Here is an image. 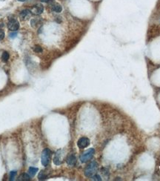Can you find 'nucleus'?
<instances>
[{
    "instance_id": "nucleus-6",
    "label": "nucleus",
    "mask_w": 160,
    "mask_h": 181,
    "mask_svg": "<svg viewBox=\"0 0 160 181\" xmlns=\"http://www.w3.org/2000/svg\"><path fill=\"white\" fill-rule=\"evenodd\" d=\"M77 145L80 148H84L90 145V140L88 137H81L78 140Z\"/></svg>"
},
{
    "instance_id": "nucleus-3",
    "label": "nucleus",
    "mask_w": 160,
    "mask_h": 181,
    "mask_svg": "<svg viewBox=\"0 0 160 181\" xmlns=\"http://www.w3.org/2000/svg\"><path fill=\"white\" fill-rule=\"evenodd\" d=\"M94 153H95V150L94 148H89L80 156V160L82 162H87L93 157Z\"/></svg>"
},
{
    "instance_id": "nucleus-1",
    "label": "nucleus",
    "mask_w": 160,
    "mask_h": 181,
    "mask_svg": "<svg viewBox=\"0 0 160 181\" xmlns=\"http://www.w3.org/2000/svg\"><path fill=\"white\" fill-rule=\"evenodd\" d=\"M98 168V164L96 162L93 161L90 164L87 165L84 169V175L88 177H91L94 174H96Z\"/></svg>"
},
{
    "instance_id": "nucleus-18",
    "label": "nucleus",
    "mask_w": 160,
    "mask_h": 181,
    "mask_svg": "<svg viewBox=\"0 0 160 181\" xmlns=\"http://www.w3.org/2000/svg\"><path fill=\"white\" fill-rule=\"evenodd\" d=\"M34 51L35 52H36V53H40V52H42V48L39 46V45H36L34 48Z\"/></svg>"
},
{
    "instance_id": "nucleus-22",
    "label": "nucleus",
    "mask_w": 160,
    "mask_h": 181,
    "mask_svg": "<svg viewBox=\"0 0 160 181\" xmlns=\"http://www.w3.org/2000/svg\"><path fill=\"white\" fill-rule=\"evenodd\" d=\"M18 1H20V2H25V1H27V0H18Z\"/></svg>"
},
{
    "instance_id": "nucleus-17",
    "label": "nucleus",
    "mask_w": 160,
    "mask_h": 181,
    "mask_svg": "<svg viewBox=\"0 0 160 181\" xmlns=\"http://www.w3.org/2000/svg\"><path fill=\"white\" fill-rule=\"evenodd\" d=\"M91 178L94 180H102V178L100 177V176L98 175V174H94V176L91 177Z\"/></svg>"
},
{
    "instance_id": "nucleus-2",
    "label": "nucleus",
    "mask_w": 160,
    "mask_h": 181,
    "mask_svg": "<svg viewBox=\"0 0 160 181\" xmlns=\"http://www.w3.org/2000/svg\"><path fill=\"white\" fill-rule=\"evenodd\" d=\"M50 156H51V151L49 148H45L42 153L41 155V162L42 164L44 166H47L50 160Z\"/></svg>"
},
{
    "instance_id": "nucleus-8",
    "label": "nucleus",
    "mask_w": 160,
    "mask_h": 181,
    "mask_svg": "<svg viewBox=\"0 0 160 181\" xmlns=\"http://www.w3.org/2000/svg\"><path fill=\"white\" fill-rule=\"evenodd\" d=\"M30 15H31V13H30V11H28V10H24V11H22L20 13V17L22 20L24 21L26 20H28V19L30 17Z\"/></svg>"
},
{
    "instance_id": "nucleus-4",
    "label": "nucleus",
    "mask_w": 160,
    "mask_h": 181,
    "mask_svg": "<svg viewBox=\"0 0 160 181\" xmlns=\"http://www.w3.org/2000/svg\"><path fill=\"white\" fill-rule=\"evenodd\" d=\"M8 28L9 30H10L12 31H16L19 29V28H20V23L16 20L11 19L8 22Z\"/></svg>"
},
{
    "instance_id": "nucleus-11",
    "label": "nucleus",
    "mask_w": 160,
    "mask_h": 181,
    "mask_svg": "<svg viewBox=\"0 0 160 181\" xmlns=\"http://www.w3.org/2000/svg\"><path fill=\"white\" fill-rule=\"evenodd\" d=\"M38 171V168H34V167H30L28 169V174L30 177H34L36 175V174Z\"/></svg>"
},
{
    "instance_id": "nucleus-14",
    "label": "nucleus",
    "mask_w": 160,
    "mask_h": 181,
    "mask_svg": "<svg viewBox=\"0 0 160 181\" xmlns=\"http://www.w3.org/2000/svg\"><path fill=\"white\" fill-rule=\"evenodd\" d=\"M20 180H30V175H28L27 174H23L22 175L20 176Z\"/></svg>"
},
{
    "instance_id": "nucleus-13",
    "label": "nucleus",
    "mask_w": 160,
    "mask_h": 181,
    "mask_svg": "<svg viewBox=\"0 0 160 181\" xmlns=\"http://www.w3.org/2000/svg\"><path fill=\"white\" fill-rule=\"evenodd\" d=\"M30 24H31V26H32L33 28H36V25L40 24V20H38V19H34V20H31Z\"/></svg>"
},
{
    "instance_id": "nucleus-19",
    "label": "nucleus",
    "mask_w": 160,
    "mask_h": 181,
    "mask_svg": "<svg viewBox=\"0 0 160 181\" xmlns=\"http://www.w3.org/2000/svg\"><path fill=\"white\" fill-rule=\"evenodd\" d=\"M4 37V32L2 30H0V40H2Z\"/></svg>"
},
{
    "instance_id": "nucleus-16",
    "label": "nucleus",
    "mask_w": 160,
    "mask_h": 181,
    "mask_svg": "<svg viewBox=\"0 0 160 181\" xmlns=\"http://www.w3.org/2000/svg\"><path fill=\"white\" fill-rule=\"evenodd\" d=\"M16 171H10V180H14V178L16 177Z\"/></svg>"
},
{
    "instance_id": "nucleus-7",
    "label": "nucleus",
    "mask_w": 160,
    "mask_h": 181,
    "mask_svg": "<svg viewBox=\"0 0 160 181\" xmlns=\"http://www.w3.org/2000/svg\"><path fill=\"white\" fill-rule=\"evenodd\" d=\"M66 162L68 163V165L70 166H74L75 165V164L76 163V157H75V155L74 154H70L67 159H66Z\"/></svg>"
},
{
    "instance_id": "nucleus-5",
    "label": "nucleus",
    "mask_w": 160,
    "mask_h": 181,
    "mask_svg": "<svg viewBox=\"0 0 160 181\" xmlns=\"http://www.w3.org/2000/svg\"><path fill=\"white\" fill-rule=\"evenodd\" d=\"M43 11H44V7L40 3L34 5V7L31 8V12L35 15H40L41 14H42Z\"/></svg>"
},
{
    "instance_id": "nucleus-20",
    "label": "nucleus",
    "mask_w": 160,
    "mask_h": 181,
    "mask_svg": "<svg viewBox=\"0 0 160 181\" xmlns=\"http://www.w3.org/2000/svg\"><path fill=\"white\" fill-rule=\"evenodd\" d=\"M16 35H17V34H16V32L11 33V34H10V38H14V37H16Z\"/></svg>"
},
{
    "instance_id": "nucleus-10",
    "label": "nucleus",
    "mask_w": 160,
    "mask_h": 181,
    "mask_svg": "<svg viewBox=\"0 0 160 181\" xmlns=\"http://www.w3.org/2000/svg\"><path fill=\"white\" fill-rule=\"evenodd\" d=\"M51 8H52V11H54L56 13H60L62 11V7L59 3H54L52 5Z\"/></svg>"
},
{
    "instance_id": "nucleus-9",
    "label": "nucleus",
    "mask_w": 160,
    "mask_h": 181,
    "mask_svg": "<svg viewBox=\"0 0 160 181\" xmlns=\"http://www.w3.org/2000/svg\"><path fill=\"white\" fill-rule=\"evenodd\" d=\"M61 156H62V154H61V151L60 150V151H58L56 153V154H55V156L54 157V162L55 165H60L62 163V157H61Z\"/></svg>"
},
{
    "instance_id": "nucleus-12",
    "label": "nucleus",
    "mask_w": 160,
    "mask_h": 181,
    "mask_svg": "<svg viewBox=\"0 0 160 181\" xmlns=\"http://www.w3.org/2000/svg\"><path fill=\"white\" fill-rule=\"evenodd\" d=\"M9 57H10V55L7 52V51H4L3 54H2V61L6 62H8V60H9Z\"/></svg>"
},
{
    "instance_id": "nucleus-15",
    "label": "nucleus",
    "mask_w": 160,
    "mask_h": 181,
    "mask_svg": "<svg viewBox=\"0 0 160 181\" xmlns=\"http://www.w3.org/2000/svg\"><path fill=\"white\" fill-rule=\"evenodd\" d=\"M39 180H45L47 178V175L44 173V171H41L40 174H39Z\"/></svg>"
},
{
    "instance_id": "nucleus-21",
    "label": "nucleus",
    "mask_w": 160,
    "mask_h": 181,
    "mask_svg": "<svg viewBox=\"0 0 160 181\" xmlns=\"http://www.w3.org/2000/svg\"><path fill=\"white\" fill-rule=\"evenodd\" d=\"M42 2H48L49 1H52V0H41Z\"/></svg>"
}]
</instances>
